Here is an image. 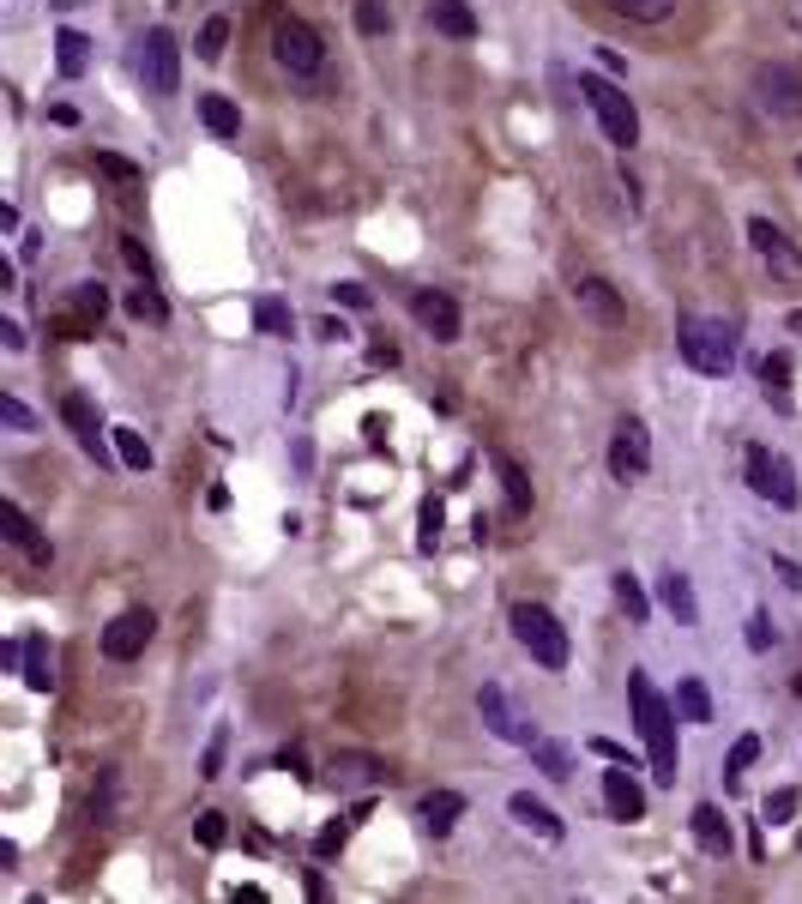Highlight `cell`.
<instances>
[{
	"mask_svg": "<svg viewBox=\"0 0 802 904\" xmlns=\"http://www.w3.org/2000/svg\"><path fill=\"white\" fill-rule=\"evenodd\" d=\"M628 699H634V723H640V742H646L652 778H658V784H676V772H682V754H676V718H682V711L652 687L646 670L628 675Z\"/></svg>",
	"mask_w": 802,
	"mask_h": 904,
	"instance_id": "6da1fadb",
	"label": "cell"
},
{
	"mask_svg": "<svg viewBox=\"0 0 802 904\" xmlns=\"http://www.w3.org/2000/svg\"><path fill=\"white\" fill-rule=\"evenodd\" d=\"M676 350H682V362L694 375H712V380H725L737 368V332L725 320H706V314H682L676 320Z\"/></svg>",
	"mask_w": 802,
	"mask_h": 904,
	"instance_id": "7a4b0ae2",
	"label": "cell"
},
{
	"mask_svg": "<svg viewBox=\"0 0 802 904\" xmlns=\"http://www.w3.org/2000/svg\"><path fill=\"white\" fill-rule=\"evenodd\" d=\"M580 97H585V109L597 115L604 139L621 145V151H634L640 145V115H634V103H628V90H621L616 78H604V73H580Z\"/></svg>",
	"mask_w": 802,
	"mask_h": 904,
	"instance_id": "3957f363",
	"label": "cell"
},
{
	"mask_svg": "<svg viewBox=\"0 0 802 904\" xmlns=\"http://www.w3.org/2000/svg\"><path fill=\"white\" fill-rule=\"evenodd\" d=\"M513 639L531 651V663H544V670H568V627H561L544 603H519L513 609Z\"/></svg>",
	"mask_w": 802,
	"mask_h": 904,
	"instance_id": "277c9868",
	"label": "cell"
},
{
	"mask_svg": "<svg viewBox=\"0 0 802 904\" xmlns=\"http://www.w3.org/2000/svg\"><path fill=\"white\" fill-rule=\"evenodd\" d=\"M742 471H749V489L761 494V501H773L778 513H790V506L802 501V489H797V471H790V459H785V452H773V447H749V459H742Z\"/></svg>",
	"mask_w": 802,
	"mask_h": 904,
	"instance_id": "5b68a950",
	"label": "cell"
},
{
	"mask_svg": "<svg viewBox=\"0 0 802 904\" xmlns=\"http://www.w3.org/2000/svg\"><path fill=\"white\" fill-rule=\"evenodd\" d=\"M272 54H278V66H284L290 78H314L326 66L320 30L302 25V19H278V25H272Z\"/></svg>",
	"mask_w": 802,
	"mask_h": 904,
	"instance_id": "8992f818",
	"label": "cell"
},
{
	"mask_svg": "<svg viewBox=\"0 0 802 904\" xmlns=\"http://www.w3.org/2000/svg\"><path fill=\"white\" fill-rule=\"evenodd\" d=\"M139 73H145V90H151V97H175V90H182V42H175V30H163V25L145 30Z\"/></svg>",
	"mask_w": 802,
	"mask_h": 904,
	"instance_id": "52a82bcc",
	"label": "cell"
},
{
	"mask_svg": "<svg viewBox=\"0 0 802 904\" xmlns=\"http://www.w3.org/2000/svg\"><path fill=\"white\" fill-rule=\"evenodd\" d=\"M754 103H761L773 121H797L802 115V78H797V66H785V61L754 66Z\"/></svg>",
	"mask_w": 802,
	"mask_h": 904,
	"instance_id": "ba28073f",
	"label": "cell"
},
{
	"mask_svg": "<svg viewBox=\"0 0 802 904\" xmlns=\"http://www.w3.org/2000/svg\"><path fill=\"white\" fill-rule=\"evenodd\" d=\"M609 471H616V482H640L652 471V435L640 416H621L616 423V440H609Z\"/></svg>",
	"mask_w": 802,
	"mask_h": 904,
	"instance_id": "9c48e42d",
	"label": "cell"
},
{
	"mask_svg": "<svg viewBox=\"0 0 802 904\" xmlns=\"http://www.w3.org/2000/svg\"><path fill=\"white\" fill-rule=\"evenodd\" d=\"M151 633H157L151 609H121V615L104 627V658L109 663H133L145 646H151Z\"/></svg>",
	"mask_w": 802,
	"mask_h": 904,
	"instance_id": "30bf717a",
	"label": "cell"
},
{
	"mask_svg": "<svg viewBox=\"0 0 802 904\" xmlns=\"http://www.w3.org/2000/svg\"><path fill=\"white\" fill-rule=\"evenodd\" d=\"M477 711H483V723H489V736L513 742V748H531V742H537V730H531V723L519 718V711H513V699H507L495 682H483V694H477Z\"/></svg>",
	"mask_w": 802,
	"mask_h": 904,
	"instance_id": "8fae6325",
	"label": "cell"
},
{
	"mask_svg": "<svg viewBox=\"0 0 802 904\" xmlns=\"http://www.w3.org/2000/svg\"><path fill=\"white\" fill-rule=\"evenodd\" d=\"M411 314H416V326H423L435 344H453V338H459V302L447 296V290H416Z\"/></svg>",
	"mask_w": 802,
	"mask_h": 904,
	"instance_id": "7c38bea8",
	"label": "cell"
},
{
	"mask_svg": "<svg viewBox=\"0 0 802 904\" xmlns=\"http://www.w3.org/2000/svg\"><path fill=\"white\" fill-rule=\"evenodd\" d=\"M604 802H609V814H616L621 827L646 820V790H640L634 766H616V760H609V772H604Z\"/></svg>",
	"mask_w": 802,
	"mask_h": 904,
	"instance_id": "4fadbf2b",
	"label": "cell"
},
{
	"mask_svg": "<svg viewBox=\"0 0 802 904\" xmlns=\"http://www.w3.org/2000/svg\"><path fill=\"white\" fill-rule=\"evenodd\" d=\"M749 242H754V254H761L773 271H785V278H802V254L790 247V235L778 230L773 218H749Z\"/></svg>",
	"mask_w": 802,
	"mask_h": 904,
	"instance_id": "5bb4252c",
	"label": "cell"
},
{
	"mask_svg": "<svg viewBox=\"0 0 802 904\" xmlns=\"http://www.w3.org/2000/svg\"><path fill=\"white\" fill-rule=\"evenodd\" d=\"M507 814H513V820H519L525 832L549 839V844H561V839H568V820H561V814L549 808V802H537L531 790H513V796H507Z\"/></svg>",
	"mask_w": 802,
	"mask_h": 904,
	"instance_id": "9a60e30c",
	"label": "cell"
},
{
	"mask_svg": "<svg viewBox=\"0 0 802 904\" xmlns=\"http://www.w3.org/2000/svg\"><path fill=\"white\" fill-rule=\"evenodd\" d=\"M61 423L78 435V447L92 452V459H104V423H97V404L85 399V392H66L61 399Z\"/></svg>",
	"mask_w": 802,
	"mask_h": 904,
	"instance_id": "2e32d148",
	"label": "cell"
},
{
	"mask_svg": "<svg viewBox=\"0 0 802 904\" xmlns=\"http://www.w3.org/2000/svg\"><path fill=\"white\" fill-rule=\"evenodd\" d=\"M7 542H13V549H25V555L37 561V567H49V561H54L49 537H42V530L31 525V513H25L19 501H7Z\"/></svg>",
	"mask_w": 802,
	"mask_h": 904,
	"instance_id": "e0dca14e",
	"label": "cell"
},
{
	"mask_svg": "<svg viewBox=\"0 0 802 904\" xmlns=\"http://www.w3.org/2000/svg\"><path fill=\"white\" fill-rule=\"evenodd\" d=\"M573 302H580V308H592L604 326H621V320H628V308H621V296L604 284V278H573Z\"/></svg>",
	"mask_w": 802,
	"mask_h": 904,
	"instance_id": "ac0fdd59",
	"label": "cell"
},
{
	"mask_svg": "<svg viewBox=\"0 0 802 904\" xmlns=\"http://www.w3.org/2000/svg\"><path fill=\"white\" fill-rule=\"evenodd\" d=\"M688 827H694V839H700V851H706V856H730V820H725V808L700 802V808L688 814Z\"/></svg>",
	"mask_w": 802,
	"mask_h": 904,
	"instance_id": "d6986e66",
	"label": "cell"
},
{
	"mask_svg": "<svg viewBox=\"0 0 802 904\" xmlns=\"http://www.w3.org/2000/svg\"><path fill=\"white\" fill-rule=\"evenodd\" d=\"M428 25H435L440 37H453V42L477 37V13H471L465 0H435V7H428Z\"/></svg>",
	"mask_w": 802,
	"mask_h": 904,
	"instance_id": "ffe728a7",
	"label": "cell"
},
{
	"mask_svg": "<svg viewBox=\"0 0 802 904\" xmlns=\"http://www.w3.org/2000/svg\"><path fill=\"white\" fill-rule=\"evenodd\" d=\"M459 814H465V796H459V790H428L423 796V827L435 832V839H447V832L459 827Z\"/></svg>",
	"mask_w": 802,
	"mask_h": 904,
	"instance_id": "44dd1931",
	"label": "cell"
},
{
	"mask_svg": "<svg viewBox=\"0 0 802 904\" xmlns=\"http://www.w3.org/2000/svg\"><path fill=\"white\" fill-rule=\"evenodd\" d=\"M658 597H664V609H670L682 627H694V621H700V597H694V585H688V573L670 567V573L658 579Z\"/></svg>",
	"mask_w": 802,
	"mask_h": 904,
	"instance_id": "7402d4cb",
	"label": "cell"
},
{
	"mask_svg": "<svg viewBox=\"0 0 802 904\" xmlns=\"http://www.w3.org/2000/svg\"><path fill=\"white\" fill-rule=\"evenodd\" d=\"M199 121H206V133H218V139H242V109L230 103V97H199Z\"/></svg>",
	"mask_w": 802,
	"mask_h": 904,
	"instance_id": "603a6c76",
	"label": "cell"
},
{
	"mask_svg": "<svg viewBox=\"0 0 802 904\" xmlns=\"http://www.w3.org/2000/svg\"><path fill=\"white\" fill-rule=\"evenodd\" d=\"M19 675H25V687H37V694H49V687H54L49 639H42V633H31V639H25V663H19Z\"/></svg>",
	"mask_w": 802,
	"mask_h": 904,
	"instance_id": "cb8c5ba5",
	"label": "cell"
},
{
	"mask_svg": "<svg viewBox=\"0 0 802 904\" xmlns=\"http://www.w3.org/2000/svg\"><path fill=\"white\" fill-rule=\"evenodd\" d=\"M609 585H616V603H621V615L634 621V627H646V621H652V597L640 591V579H634V573L621 567V573H616V579H609Z\"/></svg>",
	"mask_w": 802,
	"mask_h": 904,
	"instance_id": "d4e9b609",
	"label": "cell"
},
{
	"mask_svg": "<svg viewBox=\"0 0 802 904\" xmlns=\"http://www.w3.org/2000/svg\"><path fill=\"white\" fill-rule=\"evenodd\" d=\"M676 711H682L688 723H712V694H706L700 675H682V682H676Z\"/></svg>",
	"mask_w": 802,
	"mask_h": 904,
	"instance_id": "484cf974",
	"label": "cell"
},
{
	"mask_svg": "<svg viewBox=\"0 0 802 904\" xmlns=\"http://www.w3.org/2000/svg\"><path fill=\"white\" fill-rule=\"evenodd\" d=\"M109 440H116V459L127 471H151V440L139 428H109Z\"/></svg>",
	"mask_w": 802,
	"mask_h": 904,
	"instance_id": "4316f807",
	"label": "cell"
},
{
	"mask_svg": "<svg viewBox=\"0 0 802 904\" xmlns=\"http://www.w3.org/2000/svg\"><path fill=\"white\" fill-rule=\"evenodd\" d=\"M604 7L609 13H621V19H640V25H664L682 0H604Z\"/></svg>",
	"mask_w": 802,
	"mask_h": 904,
	"instance_id": "83f0119b",
	"label": "cell"
},
{
	"mask_svg": "<svg viewBox=\"0 0 802 904\" xmlns=\"http://www.w3.org/2000/svg\"><path fill=\"white\" fill-rule=\"evenodd\" d=\"M761 380H766V404L773 411H790V356H766V368H761Z\"/></svg>",
	"mask_w": 802,
	"mask_h": 904,
	"instance_id": "f1b7e54d",
	"label": "cell"
},
{
	"mask_svg": "<svg viewBox=\"0 0 802 904\" xmlns=\"http://www.w3.org/2000/svg\"><path fill=\"white\" fill-rule=\"evenodd\" d=\"M85 61H92V42L78 37V30H61V37H54V66H61L66 78H78Z\"/></svg>",
	"mask_w": 802,
	"mask_h": 904,
	"instance_id": "f546056e",
	"label": "cell"
},
{
	"mask_svg": "<svg viewBox=\"0 0 802 904\" xmlns=\"http://www.w3.org/2000/svg\"><path fill=\"white\" fill-rule=\"evenodd\" d=\"M531 754H537L544 778H556V784H568V778H573V754L561 748V742H544V736H537V742H531Z\"/></svg>",
	"mask_w": 802,
	"mask_h": 904,
	"instance_id": "4dcf8cb0",
	"label": "cell"
},
{
	"mask_svg": "<svg viewBox=\"0 0 802 904\" xmlns=\"http://www.w3.org/2000/svg\"><path fill=\"white\" fill-rule=\"evenodd\" d=\"M495 471H501V482H507V513H525V506H531V482H525V471H519L513 459H495Z\"/></svg>",
	"mask_w": 802,
	"mask_h": 904,
	"instance_id": "1f68e13d",
	"label": "cell"
},
{
	"mask_svg": "<svg viewBox=\"0 0 802 904\" xmlns=\"http://www.w3.org/2000/svg\"><path fill=\"white\" fill-rule=\"evenodd\" d=\"M127 314H133V320H151V326H163V320H169L163 296H157L151 284H139V290H133V296H127Z\"/></svg>",
	"mask_w": 802,
	"mask_h": 904,
	"instance_id": "d6a6232c",
	"label": "cell"
},
{
	"mask_svg": "<svg viewBox=\"0 0 802 904\" xmlns=\"http://www.w3.org/2000/svg\"><path fill=\"white\" fill-rule=\"evenodd\" d=\"M797 808H802V790H773V796H766V827H790V820H797Z\"/></svg>",
	"mask_w": 802,
	"mask_h": 904,
	"instance_id": "836d02e7",
	"label": "cell"
},
{
	"mask_svg": "<svg viewBox=\"0 0 802 904\" xmlns=\"http://www.w3.org/2000/svg\"><path fill=\"white\" fill-rule=\"evenodd\" d=\"M254 320H259V332H278V338H290V326H296V314H290L278 296H266V302H259V308H254Z\"/></svg>",
	"mask_w": 802,
	"mask_h": 904,
	"instance_id": "e575fe53",
	"label": "cell"
},
{
	"mask_svg": "<svg viewBox=\"0 0 802 904\" xmlns=\"http://www.w3.org/2000/svg\"><path fill=\"white\" fill-rule=\"evenodd\" d=\"M223 42H230V19H206L199 25V61H223Z\"/></svg>",
	"mask_w": 802,
	"mask_h": 904,
	"instance_id": "d590c367",
	"label": "cell"
},
{
	"mask_svg": "<svg viewBox=\"0 0 802 904\" xmlns=\"http://www.w3.org/2000/svg\"><path fill=\"white\" fill-rule=\"evenodd\" d=\"M387 25H392L387 0H356V30H363V37H380Z\"/></svg>",
	"mask_w": 802,
	"mask_h": 904,
	"instance_id": "8d00e7d4",
	"label": "cell"
},
{
	"mask_svg": "<svg viewBox=\"0 0 802 904\" xmlns=\"http://www.w3.org/2000/svg\"><path fill=\"white\" fill-rule=\"evenodd\" d=\"M223 754H230V730H211V742H206V754H199V778H218L223 772Z\"/></svg>",
	"mask_w": 802,
	"mask_h": 904,
	"instance_id": "74e56055",
	"label": "cell"
},
{
	"mask_svg": "<svg viewBox=\"0 0 802 904\" xmlns=\"http://www.w3.org/2000/svg\"><path fill=\"white\" fill-rule=\"evenodd\" d=\"M121 259L133 266V278H139V284H151V254L139 247V235H121Z\"/></svg>",
	"mask_w": 802,
	"mask_h": 904,
	"instance_id": "f35d334b",
	"label": "cell"
},
{
	"mask_svg": "<svg viewBox=\"0 0 802 904\" xmlns=\"http://www.w3.org/2000/svg\"><path fill=\"white\" fill-rule=\"evenodd\" d=\"M194 839L206 844V851H218V844L230 839V827H223V814H199V820H194Z\"/></svg>",
	"mask_w": 802,
	"mask_h": 904,
	"instance_id": "ab89813d",
	"label": "cell"
},
{
	"mask_svg": "<svg viewBox=\"0 0 802 904\" xmlns=\"http://www.w3.org/2000/svg\"><path fill=\"white\" fill-rule=\"evenodd\" d=\"M332 302H344V308H375V296H368V284H356V278H344V284H332Z\"/></svg>",
	"mask_w": 802,
	"mask_h": 904,
	"instance_id": "60d3db41",
	"label": "cell"
},
{
	"mask_svg": "<svg viewBox=\"0 0 802 904\" xmlns=\"http://www.w3.org/2000/svg\"><path fill=\"white\" fill-rule=\"evenodd\" d=\"M97 169H104L109 181H139V163H133V157H116V151H97Z\"/></svg>",
	"mask_w": 802,
	"mask_h": 904,
	"instance_id": "b9f144b4",
	"label": "cell"
},
{
	"mask_svg": "<svg viewBox=\"0 0 802 904\" xmlns=\"http://www.w3.org/2000/svg\"><path fill=\"white\" fill-rule=\"evenodd\" d=\"M754 760H761V736H742L737 748H730V778H742Z\"/></svg>",
	"mask_w": 802,
	"mask_h": 904,
	"instance_id": "7bdbcfd3",
	"label": "cell"
},
{
	"mask_svg": "<svg viewBox=\"0 0 802 904\" xmlns=\"http://www.w3.org/2000/svg\"><path fill=\"white\" fill-rule=\"evenodd\" d=\"M440 542V501H423V530H416V549H435Z\"/></svg>",
	"mask_w": 802,
	"mask_h": 904,
	"instance_id": "ee69618b",
	"label": "cell"
},
{
	"mask_svg": "<svg viewBox=\"0 0 802 904\" xmlns=\"http://www.w3.org/2000/svg\"><path fill=\"white\" fill-rule=\"evenodd\" d=\"M773 646H778L773 621H766V615H754V621H749V651H773Z\"/></svg>",
	"mask_w": 802,
	"mask_h": 904,
	"instance_id": "f6af8a7d",
	"label": "cell"
},
{
	"mask_svg": "<svg viewBox=\"0 0 802 904\" xmlns=\"http://www.w3.org/2000/svg\"><path fill=\"white\" fill-rule=\"evenodd\" d=\"M344 839H350V827H326L320 839H314V856H338L344 851Z\"/></svg>",
	"mask_w": 802,
	"mask_h": 904,
	"instance_id": "bcb514c9",
	"label": "cell"
},
{
	"mask_svg": "<svg viewBox=\"0 0 802 904\" xmlns=\"http://www.w3.org/2000/svg\"><path fill=\"white\" fill-rule=\"evenodd\" d=\"M592 754H604V760H616V766H634V754L621 748V742H609V736H592Z\"/></svg>",
	"mask_w": 802,
	"mask_h": 904,
	"instance_id": "7dc6e473",
	"label": "cell"
},
{
	"mask_svg": "<svg viewBox=\"0 0 802 904\" xmlns=\"http://www.w3.org/2000/svg\"><path fill=\"white\" fill-rule=\"evenodd\" d=\"M773 573L790 585V591H802V567H797V561H790V555H773Z\"/></svg>",
	"mask_w": 802,
	"mask_h": 904,
	"instance_id": "c3c4849f",
	"label": "cell"
},
{
	"mask_svg": "<svg viewBox=\"0 0 802 904\" xmlns=\"http://www.w3.org/2000/svg\"><path fill=\"white\" fill-rule=\"evenodd\" d=\"M0 344H7V350L19 356V350H25L31 338H25V326H19V320H0Z\"/></svg>",
	"mask_w": 802,
	"mask_h": 904,
	"instance_id": "681fc988",
	"label": "cell"
},
{
	"mask_svg": "<svg viewBox=\"0 0 802 904\" xmlns=\"http://www.w3.org/2000/svg\"><path fill=\"white\" fill-rule=\"evenodd\" d=\"M0 416H7V423H13V428H31V411H25V404H19V399H0Z\"/></svg>",
	"mask_w": 802,
	"mask_h": 904,
	"instance_id": "f907efd6",
	"label": "cell"
},
{
	"mask_svg": "<svg viewBox=\"0 0 802 904\" xmlns=\"http://www.w3.org/2000/svg\"><path fill=\"white\" fill-rule=\"evenodd\" d=\"M790 332H802V308H797V314H790Z\"/></svg>",
	"mask_w": 802,
	"mask_h": 904,
	"instance_id": "816d5d0a",
	"label": "cell"
},
{
	"mask_svg": "<svg viewBox=\"0 0 802 904\" xmlns=\"http://www.w3.org/2000/svg\"><path fill=\"white\" fill-rule=\"evenodd\" d=\"M797 694H802V675H797Z\"/></svg>",
	"mask_w": 802,
	"mask_h": 904,
	"instance_id": "f5cc1de1",
	"label": "cell"
}]
</instances>
